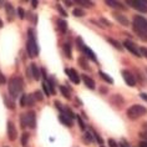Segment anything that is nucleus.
Here are the masks:
<instances>
[{"label":"nucleus","instance_id":"nucleus-1","mask_svg":"<svg viewBox=\"0 0 147 147\" xmlns=\"http://www.w3.org/2000/svg\"><path fill=\"white\" fill-rule=\"evenodd\" d=\"M28 34H29V39L26 41V51H28V55L29 57H35L39 55V47H38V44H36V40H35V32L32 29H29L28 30Z\"/></svg>","mask_w":147,"mask_h":147},{"label":"nucleus","instance_id":"nucleus-2","mask_svg":"<svg viewBox=\"0 0 147 147\" xmlns=\"http://www.w3.org/2000/svg\"><path fill=\"white\" fill-rule=\"evenodd\" d=\"M24 82L20 78H13L9 81V95L13 98H16L19 95L23 92Z\"/></svg>","mask_w":147,"mask_h":147},{"label":"nucleus","instance_id":"nucleus-3","mask_svg":"<svg viewBox=\"0 0 147 147\" xmlns=\"http://www.w3.org/2000/svg\"><path fill=\"white\" fill-rule=\"evenodd\" d=\"M127 117L130 120H137L140 117L147 113V109L143 107L142 105H132L127 109Z\"/></svg>","mask_w":147,"mask_h":147},{"label":"nucleus","instance_id":"nucleus-4","mask_svg":"<svg viewBox=\"0 0 147 147\" xmlns=\"http://www.w3.org/2000/svg\"><path fill=\"white\" fill-rule=\"evenodd\" d=\"M134 28L147 34V19H145L143 16H140V15H135L134 16Z\"/></svg>","mask_w":147,"mask_h":147},{"label":"nucleus","instance_id":"nucleus-5","mask_svg":"<svg viewBox=\"0 0 147 147\" xmlns=\"http://www.w3.org/2000/svg\"><path fill=\"white\" fill-rule=\"evenodd\" d=\"M127 4L141 13H147V1L145 0H127Z\"/></svg>","mask_w":147,"mask_h":147},{"label":"nucleus","instance_id":"nucleus-6","mask_svg":"<svg viewBox=\"0 0 147 147\" xmlns=\"http://www.w3.org/2000/svg\"><path fill=\"white\" fill-rule=\"evenodd\" d=\"M122 46L126 47V49L130 51L131 54H134L135 56H137V57H141L142 56L141 53H140V49L137 47V45H135V44L132 42L131 40H125V41L122 42Z\"/></svg>","mask_w":147,"mask_h":147},{"label":"nucleus","instance_id":"nucleus-7","mask_svg":"<svg viewBox=\"0 0 147 147\" xmlns=\"http://www.w3.org/2000/svg\"><path fill=\"white\" fill-rule=\"evenodd\" d=\"M78 46L80 47V50H81L82 53H85V54H86V56H87V57H90L92 61H97V59H96V56H95L94 51L91 50L90 47H87V46L85 45V44L82 42V40L80 39V38L78 39Z\"/></svg>","mask_w":147,"mask_h":147},{"label":"nucleus","instance_id":"nucleus-8","mask_svg":"<svg viewBox=\"0 0 147 147\" xmlns=\"http://www.w3.org/2000/svg\"><path fill=\"white\" fill-rule=\"evenodd\" d=\"M121 74H122V78L125 80V82H126L128 86H131V87L136 86V79H135V76L132 75L130 71H127V70H123Z\"/></svg>","mask_w":147,"mask_h":147},{"label":"nucleus","instance_id":"nucleus-9","mask_svg":"<svg viewBox=\"0 0 147 147\" xmlns=\"http://www.w3.org/2000/svg\"><path fill=\"white\" fill-rule=\"evenodd\" d=\"M25 120H26V125L30 128H35L36 126V115L34 111H29L25 113Z\"/></svg>","mask_w":147,"mask_h":147},{"label":"nucleus","instance_id":"nucleus-10","mask_svg":"<svg viewBox=\"0 0 147 147\" xmlns=\"http://www.w3.org/2000/svg\"><path fill=\"white\" fill-rule=\"evenodd\" d=\"M8 137H9L10 141H15L18 138V131H16V128L11 121L8 122Z\"/></svg>","mask_w":147,"mask_h":147},{"label":"nucleus","instance_id":"nucleus-11","mask_svg":"<svg viewBox=\"0 0 147 147\" xmlns=\"http://www.w3.org/2000/svg\"><path fill=\"white\" fill-rule=\"evenodd\" d=\"M110 101H111V104H112V105L117 106V107H122V106L125 105V98L121 96L120 94L112 95V96L110 97Z\"/></svg>","mask_w":147,"mask_h":147},{"label":"nucleus","instance_id":"nucleus-12","mask_svg":"<svg viewBox=\"0 0 147 147\" xmlns=\"http://www.w3.org/2000/svg\"><path fill=\"white\" fill-rule=\"evenodd\" d=\"M65 72H66V75L70 78V80L74 82V84H79L80 82V76H79V74L76 72V70H74V69H65Z\"/></svg>","mask_w":147,"mask_h":147},{"label":"nucleus","instance_id":"nucleus-13","mask_svg":"<svg viewBox=\"0 0 147 147\" xmlns=\"http://www.w3.org/2000/svg\"><path fill=\"white\" fill-rule=\"evenodd\" d=\"M113 18L119 21V23L122 25V26H128L130 25V21H128V19L125 15H122V14L120 13H113Z\"/></svg>","mask_w":147,"mask_h":147},{"label":"nucleus","instance_id":"nucleus-14","mask_svg":"<svg viewBox=\"0 0 147 147\" xmlns=\"http://www.w3.org/2000/svg\"><path fill=\"white\" fill-rule=\"evenodd\" d=\"M30 70H31L32 79H34V80H40V78H41V70L38 67V65L32 62L31 66H30Z\"/></svg>","mask_w":147,"mask_h":147},{"label":"nucleus","instance_id":"nucleus-15","mask_svg":"<svg viewBox=\"0 0 147 147\" xmlns=\"http://www.w3.org/2000/svg\"><path fill=\"white\" fill-rule=\"evenodd\" d=\"M81 78H82V81H84V84H85V85H86L87 87H89V89H91V90H95V87H96L95 85H96V84H95V81H94V80L90 78V76H87V75H82Z\"/></svg>","mask_w":147,"mask_h":147},{"label":"nucleus","instance_id":"nucleus-16","mask_svg":"<svg viewBox=\"0 0 147 147\" xmlns=\"http://www.w3.org/2000/svg\"><path fill=\"white\" fill-rule=\"evenodd\" d=\"M56 25H57L59 31H60L61 34H66V31H67V23H66L65 20L59 19V20L56 21Z\"/></svg>","mask_w":147,"mask_h":147},{"label":"nucleus","instance_id":"nucleus-17","mask_svg":"<svg viewBox=\"0 0 147 147\" xmlns=\"http://www.w3.org/2000/svg\"><path fill=\"white\" fill-rule=\"evenodd\" d=\"M59 119H60V121L65 125V126H67V127H72L74 126L72 120L70 119V117H67V116H65V115H62V113H61V115L59 116Z\"/></svg>","mask_w":147,"mask_h":147},{"label":"nucleus","instance_id":"nucleus-18","mask_svg":"<svg viewBox=\"0 0 147 147\" xmlns=\"http://www.w3.org/2000/svg\"><path fill=\"white\" fill-rule=\"evenodd\" d=\"M5 9H6V14L9 15V20H13L14 15H15V10H14L13 5L10 4V3H6V4H5Z\"/></svg>","mask_w":147,"mask_h":147},{"label":"nucleus","instance_id":"nucleus-19","mask_svg":"<svg viewBox=\"0 0 147 147\" xmlns=\"http://www.w3.org/2000/svg\"><path fill=\"white\" fill-rule=\"evenodd\" d=\"M105 4L106 5H109V6H111V8H117V9H125V6L121 4L120 1H113V0H106L105 1Z\"/></svg>","mask_w":147,"mask_h":147},{"label":"nucleus","instance_id":"nucleus-20","mask_svg":"<svg viewBox=\"0 0 147 147\" xmlns=\"http://www.w3.org/2000/svg\"><path fill=\"white\" fill-rule=\"evenodd\" d=\"M61 113H62V115H65V116H67V117H70L71 120L76 117V116H75V113L71 111V109H70V107H66V106H65V107H62Z\"/></svg>","mask_w":147,"mask_h":147},{"label":"nucleus","instance_id":"nucleus-21","mask_svg":"<svg viewBox=\"0 0 147 147\" xmlns=\"http://www.w3.org/2000/svg\"><path fill=\"white\" fill-rule=\"evenodd\" d=\"M98 75H100V76H101V79H102V80H105L106 82L113 84V79H112L110 75H107V74H105L104 71H98Z\"/></svg>","mask_w":147,"mask_h":147},{"label":"nucleus","instance_id":"nucleus-22","mask_svg":"<svg viewBox=\"0 0 147 147\" xmlns=\"http://www.w3.org/2000/svg\"><path fill=\"white\" fill-rule=\"evenodd\" d=\"M64 53L66 55V57L67 59H71L72 57V53H71V45H70L69 42H66L64 45Z\"/></svg>","mask_w":147,"mask_h":147},{"label":"nucleus","instance_id":"nucleus-23","mask_svg":"<svg viewBox=\"0 0 147 147\" xmlns=\"http://www.w3.org/2000/svg\"><path fill=\"white\" fill-rule=\"evenodd\" d=\"M107 40H109V42H110V44H111V45H112L113 47H116V49H117V50H120V51H121V50H122V49H123V46H122V45H121V44H120L119 41H117V40H115V39H112V38H109Z\"/></svg>","mask_w":147,"mask_h":147},{"label":"nucleus","instance_id":"nucleus-24","mask_svg":"<svg viewBox=\"0 0 147 147\" xmlns=\"http://www.w3.org/2000/svg\"><path fill=\"white\" fill-rule=\"evenodd\" d=\"M82 141L85 143H92L94 142V137L90 132H85V135L82 136Z\"/></svg>","mask_w":147,"mask_h":147},{"label":"nucleus","instance_id":"nucleus-25","mask_svg":"<svg viewBox=\"0 0 147 147\" xmlns=\"http://www.w3.org/2000/svg\"><path fill=\"white\" fill-rule=\"evenodd\" d=\"M46 82H47V86H49L50 92H51V94H55V89H54V86H55V81H54V79H53V78H49V79L46 80Z\"/></svg>","mask_w":147,"mask_h":147},{"label":"nucleus","instance_id":"nucleus-26","mask_svg":"<svg viewBox=\"0 0 147 147\" xmlns=\"http://www.w3.org/2000/svg\"><path fill=\"white\" fill-rule=\"evenodd\" d=\"M60 91H61L62 96L66 97L67 100H70V98H71V95H70V91L67 90V87H65V86H60Z\"/></svg>","mask_w":147,"mask_h":147},{"label":"nucleus","instance_id":"nucleus-27","mask_svg":"<svg viewBox=\"0 0 147 147\" xmlns=\"http://www.w3.org/2000/svg\"><path fill=\"white\" fill-rule=\"evenodd\" d=\"M134 30H135V32H136V34L138 35V38L141 39L142 41H145V42L147 41V34H146V32H142V31H140V30H137V29H136V28H134Z\"/></svg>","mask_w":147,"mask_h":147},{"label":"nucleus","instance_id":"nucleus-28","mask_svg":"<svg viewBox=\"0 0 147 147\" xmlns=\"http://www.w3.org/2000/svg\"><path fill=\"white\" fill-rule=\"evenodd\" d=\"M78 4L85 6V8H92L94 3L92 1H87V0H78Z\"/></svg>","mask_w":147,"mask_h":147},{"label":"nucleus","instance_id":"nucleus-29","mask_svg":"<svg viewBox=\"0 0 147 147\" xmlns=\"http://www.w3.org/2000/svg\"><path fill=\"white\" fill-rule=\"evenodd\" d=\"M72 14H74V15H75L76 18H82L84 15H85V11H84L82 9H79V8H76V9H74Z\"/></svg>","mask_w":147,"mask_h":147},{"label":"nucleus","instance_id":"nucleus-30","mask_svg":"<svg viewBox=\"0 0 147 147\" xmlns=\"http://www.w3.org/2000/svg\"><path fill=\"white\" fill-rule=\"evenodd\" d=\"M79 64L80 65H81V67L82 69H87V70H89V65H87V62H86V60H85V57H84V56H81V57H79Z\"/></svg>","mask_w":147,"mask_h":147},{"label":"nucleus","instance_id":"nucleus-31","mask_svg":"<svg viewBox=\"0 0 147 147\" xmlns=\"http://www.w3.org/2000/svg\"><path fill=\"white\" fill-rule=\"evenodd\" d=\"M4 100H5V105H6V107H9V109H11V110L15 109V106H14V101H13V100H10L9 97L6 98V96L4 97Z\"/></svg>","mask_w":147,"mask_h":147},{"label":"nucleus","instance_id":"nucleus-32","mask_svg":"<svg viewBox=\"0 0 147 147\" xmlns=\"http://www.w3.org/2000/svg\"><path fill=\"white\" fill-rule=\"evenodd\" d=\"M28 141H29V134L24 132V134L21 135V145H23V146H26V145H28Z\"/></svg>","mask_w":147,"mask_h":147},{"label":"nucleus","instance_id":"nucleus-33","mask_svg":"<svg viewBox=\"0 0 147 147\" xmlns=\"http://www.w3.org/2000/svg\"><path fill=\"white\" fill-rule=\"evenodd\" d=\"M26 102H28V95L23 94L21 95V98H20V106L21 107H25V106H26Z\"/></svg>","mask_w":147,"mask_h":147},{"label":"nucleus","instance_id":"nucleus-34","mask_svg":"<svg viewBox=\"0 0 147 147\" xmlns=\"http://www.w3.org/2000/svg\"><path fill=\"white\" fill-rule=\"evenodd\" d=\"M32 95H34V97H35V100L36 101H42V98H44V96H42V92H41V91H35V92L34 94H32Z\"/></svg>","mask_w":147,"mask_h":147},{"label":"nucleus","instance_id":"nucleus-35","mask_svg":"<svg viewBox=\"0 0 147 147\" xmlns=\"http://www.w3.org/2000/svg\"><path fill=\"white\" fill-rule=\"evenodd\" d=\"M35 101H36V100H35L34 95H28V102H26L28 106H34Z\"/></svg>","mask_w":147,"mask_h":147},{"label":"nucleus","instance_id":"nucleus-36","mask_svg":"<svg viewBox=\"0 0 147 147\" xmlns=\"http://www.w3.org/2000/svg\"><path fill=\"white\" fill-rule=\"evenodd\" d=\"M92 136H94V138L96 140L98 143H100V145H102V143H104V140H102V138L100 137V135H98L96 131H94V130H92Z\"/></svg>","mask_w":147,"mask_h":147},{"label":"nucleus","instance_id":"nucleus-37","mask_svg":"<svg viewBox=\"0 0 147 147\" xmlns=\"http://www.w3.org/2000/svg\"><path fill=\"white\" fill-rule=\"evenodd\" d=\"M42 89H44V92H45L47 96H50L51 92H50V90H49V86H47V82H46V81L42 82Z\"/></svg>","mask_w":147,"mask_h":147},{"label":"nucleus","instance_id":"nucleus-38","mask_svg":"<svg viewBox=\"0 0 147 147\" xmlns=\"http://www.w3.org/2000/svg\"><path fill=\"white\" fill-rule=\"evenodd\" d=\"M20 123H21V128H25L28 126V125H26V120H25V113H23V115L20 116Z\"/></svg>","mask_w":147,"mask_h":147},{"label":"nucleus","instance_id":"nucleus-39","mask_svg":"<svg viewBox=\"0 0 147 147\" xmlns=\"http://www.w3.org/2000/svg\"><path fill=\"white\" fill-rule=\"evenodd\" d=\"M18 14H19V18H20V19H25V15H26V14H25V11H24L23 8H19V9H18Z\"/></svg>","mask_w":147,"mask_h":147},{"label":"nucleus","instance_id":"nucleus-40","mask_svg":"<svg viewBox=\"0 0 147 147\" xmlns=\"http://www.w3.org/2000/svg\"><path fill=\"white\" fill-rule=\"evenodd\" d=\"M109 145H110V147H120L119 143H117L115 140H112V138L109 140Z\"/></svg>","mask_w":147,"mask_h":147},{"label":"nucleus","instance_id":"nucleus-41","mask_svg":"<svg viewBox=\"0 0 147 147\" xmlns=\"http://www.w3.org/2000/svg\"><path fill=\"white\" fill-rule=\"evenodd\" d=\"M76 119H78V122L80 125V128H81V130H85V125H84V121L81 120V117L78 115V116H76Z\"/></svg>","mask_w":147,"mask_h":147},{"label":"nucleus","instance_id":"nucleus-42","mask_svg":"<svg viewBox=\"0 0 147 147\" xmlns=\"http://www.w3.org/2000/svg\"><path fill=\"white\" fill-rule=\"evenodd\" d=\"M56 8H57V10H59V11H60V14H61L62 16H67V13H66L65 10L61 8V5H59V4H57V5H56Z\"/></svg>","mask_w":147,"mask_h":147},{"label":"nucleus","instance_id":"nucleus-43","mask_svg":"<svg viewBox=\"0 0 147 147\" xmlns=\"http://www.w3.org/2000/svg\"><path fill=\"white\" fill-rule=\"evenodd\" d=\"M100 21H101V23L104 24V25H106V26H111V23H110L107 19H105V18H101Z\"/></svg>","mask_w":147,"mask_h":147},{"label":"nucleus","instance_id":"nucleus-44","mask_svg":"<svg viewBox=\"0 0 147 147\" xmlns=\"http://www.w3.org/2000/svg\"><path fill=\"white\" fill-rule=\"evenodd\" d=\"M4 84H6V79H5V76L1 74V71H0V85H4Z\"/></svg>","mask_w":147,"mask_h":147},{"label":"nucleus","instance_id":"nucleus-45","mask_svg":"<svg viewBox=\"0 0 147 147\" xmlns=\"http://www.w3.org/2000/svg\"><path fill=\"white\" fill-rule=\"evenodd\" d=\"M140 53H141L142 56H145L147 59V47H141V49H140Z\"/></svg>","mask_w":147,"mask_h":147},{"label":"nucleus","instance_id":"nucleus-46","mask_svg":"<svg viewBox=\"0 0 147 147\" xmlns=\"http://www.w3.org/2000/svg\"><path fill=\"white\" fill-rule=\"evenodd\" d=\"M41 75L44 78V81H46V80H47V75H46V70L45 69H41Z\"/></svg>","mask_w":147,"mask_h":147},{"label":"nucleus","instance_id":"nucleus-47","mask_svg":"<svg viewBox=\"0 0 147 147\" xmlns=\"http://www.w3.org/2000/svg\"><path fill=\"white\" fill-rule=\"evenodd\" d=\"M55 106H56V107L60 110V111H62V107H64V106H61V104L59 101H55Z\"/></svg>","mask_w":147,"mask_h":147},{"label":"nucleus","instance_id":"nucleus-48","mask_svg":"<svg viewBox=\"0 0 147 147\" xmlns=\"http://www.w3.org/2000/svg\"><path fill=\"white\" fill-rule=\"evenodd\" d=\"M140 96H141V98H142V100L147 101V94H146V92H142V94H140Z\"/></svg>","mask_w":147,"mask_h":147},{"label":"nucleus","instance_id":"nucleus-49","mask_svg":"<svg viewBox=\"0 0 147 147\" xmlns=\"http://www.w3.org/2000/svg\"><path fill=\"white\" fill-rule=\"evenodd\" d=\"M100 91L102 94H107V89L106 87H100Z\"/></svg>","mask_w":147,"mask_h":147},{"label":"nucleus","instance_id":"nucleus-50","mask_svg":"<svg viewBox=\"0 0 147 147\" xmlns=\"http://www.w3.org/2000/svg\"><path fill=\"white\" fill-rule=\"evenodd\" d=\"M31 4H32V8H36V6H38V4H39V3L36 1V0H32V1H31Z\"/></svg>","mask_w":147,"mask_h":147},{"label":"nucleus","instance_id":"nucleus-51","mask_svg":"<svg viewBox=\"0 0 147 147\" xmlns=\"http://www.w3.org/2000/svg\"><path fill=\"white\" fill-rule=\"evenodd\" d=\"M140 147H147V141H142L140 143Z\"/></svg>","mask_w":147,"mask_h":147},{"label":"nucleus","instance_id":"nucleus-52","mask_svg":"<svg viewBox=\"0 0 147 147\" xmlns=\"http://www.w3.org/2000/svg\"><path fill=\"white\" fill-rule=\"evenodd\" d=\"M65 4L67 5V6H71V4H72V1H65Z\"/></svg>","mask_w":147,"mask_h":147},{"label":"nucleus","instance_id":"nucleus-53","mask_svg":"<svg viewBox=\"0 0 147 147\" xmlns=\"http://www.w3.org/2000/svg\"><path fill=\"white\" fill-rule=\"evenodd\" d=\"M3 26H4V24H3V21H1V19H0V29H1Z\"/></svg>","mask_w":147,"mask_h":147},{"label":"nucleus","instance_id":"nucleus-54","mask_svg":"<svg viewBox=\"0 0 147 147\" xmlns=\"http://www.w3.org/2000/svg\"><path fill=\"white\" fill-rule=\"evenodd\" d=\"M3 4H4V3H3V1H0V8H1V6H3Z\"/></svg>","mask_w":147,"mask_h":147},{"label":"nucleus","instance_id":"nucleus-55","mask_svg":"<svg viewBox=\"0 0 147 147\" xmlns=\"http://www.w3.org/2000/svg\"><path fill=\"white\" fill-rule=\"evenodd\" d=\"M146 74H147V67H146Z\"/></svg>","mask_w":147,"mask_h":147},{"label":"nucleus","instance_id":"nucleus-56","mask_svg":"<svg viewBox=\"0 0 147 147\" xmlns=\"http://www.w3.org/2000/svg\"><path fill=\"white\" fill-rule=\"evenodd\" d=\"M101 147H104V146H101Z\"/></svg>","mask_w":147,"mask_h":147},{"label":"nucleus","instance_id":"nucleus-57","mask_svg":"<svg viewBox=\"0 0 147 147\" xmlns=\"http://www.w3.org/2000/svg\"><path fill=\"white\" fill-rule=\"evenodd\" d=\"M5 147H8V146H5Z\"/></svg>","mask_w":147,"mask_h":147}]
</instances>
